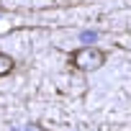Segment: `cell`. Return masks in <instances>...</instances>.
Instances as JSON below:
<instances>
[{
    "instance_id": "cell-1",
    "label": "cell",
    "mask_w": 131,
    "mask_h": 131,
    "mask_svg": "<svg viewBox=\"0 0 131 131\" xmlns=\"http://www.w3.org/2000/svg\"><path fill=\"white\" fill-rule=\"evenodd\" d=\"M103 62H105V54L95 46H82L72 54V64L77 70H98L103 67Z\"/></svg>"
},
{
    "instance_id": "cell-2",
    "label": "cell",
    "mask_w": 131,
    "mask_h": 131,
    "mask_svg": "<svg viewBox=\"0 0 131 131\" xmlns=\"http://www.w3.org/2000/svg\"><path fill=\"white\" fill-rule=\"evenodd\" d=\"M13 64H16V62H13L8 54H3V51H0V77H3V75H8V72L13 70Z\"/></svg>"
},
{
    "instance_id": "cell-3",
    "label": "cell",
    "mask_w": 131,
    "mask_h": 131,
    "mask_svg": "<svg viewBox=\"0 0 131 131\" xmlns=\"http://www.w3.org/2000/svg\"><path fill=\"white\" fill-rule=\"evenodd\" d=\"M16 131H44L41 126H36V123H28V126H18Z\"/></svg>"
},
{
    "instance_id": "cell-4",
    "label": "cell",
    "mask_w": 131,
    "mask_h": 131,
    "mask_svg": "<svg viewBox=\"0 0 131 131\" xmlns=\"http://www.w3.org/2000/svg\"><path fill=\"white\" fill-rule=\"evenodd\" d=\"M95 39H98L95 31H85V34H82V41H95Z\"/></svg>"
}]
</instances>
